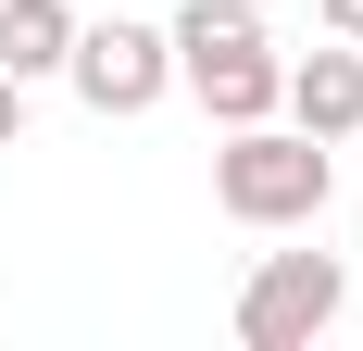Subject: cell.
Segmentation results:
<instances>
[{
	"mask_svg": "<svg viewBox=\"0 0 363 351\" xmlns=\"http://www.w3.org/2000/svg\"><path fill=\"white\" fill-rule=\"evenodd\" d=\"M213 201H225V226H326V201H338V151L326 139H301L289 113H263V126H225L213 139Z\"/></svg>",
	"mask_w": 363,
	"mask_h": 351,
	"instance_id": "obj_1",
	"label": "cell"
},
{
	"mask_svg": "<svg viewBox=\"0 0 363 351\" xmlns=\"http://www.w3.org/2000/svg\"><path fill=\"white\" fill-rule=\"evenodd\" d=\"M63 88L101 113V126H138V113L176 101V50H163V26H138V13H113V26H88V13H75Z\"/></svg>",
	"mask_w": 363,
	"mask_h": 351,
	"instance_id": "obj_2",
	"label": "cell"
},
{
	"mask_svg": "<svg viewBox=\"0 0 363 351\" xmlns=\"http://www.w3.org/2000/svg\"><path fill=\"white\" fill-rule=\"evenodd\" d=\"M338 314H351V264L338 251H263L238 276V339L251 351H313Z\"/></svg>",
	"mask_w": 363,
	"mask_h": 351,
	"instance_id": "obj_3",
	"label": "cell"
},
{
	"mask_svg": "<svg viewBox=\"0 0 363 351\" xmlns=\"http://www.w3.org/2000/svg\"><path fill=\"white\" fill-rule=\"evenodd\" d=\"M276 113H289L301 139H363V38H326V50H301L289 75H276Z\"/></svg>",
	"mask_w": 363,
	"mask_h": 351,
	"instance_id": "obj_4",
	"label": "cell"
},
{
	"mask_svg": "<svg viewBox=\"0 0 363 351\" xmlns=\"http://www.w3.org/2000/svg\"><path fill=\"white\" fill-rule=\"evenodd\" d=\"M276 38H238V50H176V88L201 113H213V126H263V113H276Z\"/></svg>",
	"mask_w": 363,
	"mask_h": 351,
	"instance_id": "obj_5",
	"label": "cell"
},
{
	"mask_svg": "<svg viewBox=\"0 0 363 351\" xmlns=\"http://www.w3.org/2000/svg\"><path fill=\"white\" fill-rule=\"evenodd\" d=\"M75 50V0H0V75H26V88H50Z\"/></svg>",
	"mask_w": 363,
	"mask_h": 351,
	"instance_id": "obj_6",
	"label": "cell"
},
{
	"mask_svg": "<svg viewBox=\"0 0 363 351\" xmlns=\"http://www.w3.org/2000/svg\"><path fill=\"white\" fill-rule=\"evenodd\" d=\"M26 139V75H0V151Z\"/></svg>",
	"mask_w": 363,
	"mask_h": 351,
	"instance_id": "obj_7",
	"label": "cell"
},
{
	"mask_svg": "<svg viewBox=\"0 0 363 351\" xmlns=\"http://www.w3.org/2000/svg\"><path fill=\"white\" fill-rule=\"evenodd\" d=\"M326 13V38H363V0H313Z\"/></svg>",
	"mask_w": 363,
	"mask_h": 351,
	"instance_id": "obj_8",
	"label": "cell"
}]
</instances>
